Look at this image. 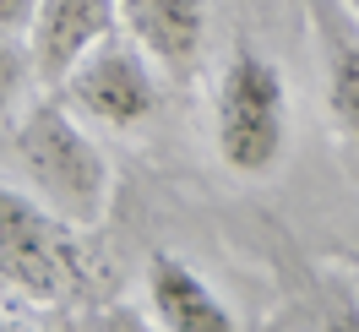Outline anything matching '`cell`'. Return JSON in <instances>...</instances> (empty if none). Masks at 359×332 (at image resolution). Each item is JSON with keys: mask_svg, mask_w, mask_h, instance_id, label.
Segmentation results:
<instances>
[{"mask_svg": "<svg viewBox=\"0 0 359 332\" xmlns=\"http://www.w3.org/2000/svg\"><path fill=\"white\" fill-rule=\"evenodd\" d=\"M11 169L44 207H55L60 218L82 223V229H93L109 213V158L93 142V126L66 98L60 104L44 98L11 126Z\"/></svg>", "mask_w": 359, "mask_h": 332, "instance_id": "6da1fadb", "label": "cell"}, {"mask_svg": "<svg viewBox=\"0 0 359 332\" xmlns=\"http://www.w3.org/2000/svg\"><path fill=\"white\" fill-rule=\"evenodd\" d=\"M294 104L283 66L240 44L212 88V153L234 180H272L289 158Z\"/></svg>", "mask_w": 359, "mask_h": 332, "instance_id": "7a4b0ae2", "label": "cell"}, {"mask_svg": "<svg viewBox=\"0 0 359 332\" xmlns=\"http://www.w3.org/2000/svg\"><path fill=\"white\" fill-rule=\"evenodd\" d=\"M82 223L60 218L27 185H0V288L22 305H71L93 288Z\"/></svg>", "mask_w": 359, "mask_h": 332, "instance_id": "3957f363", "label": "cell"}, {"mask_svg": "<svg viewBox=\"0 0 359 332\" xmlns=\"http://www.w3.org/2000/svg\"><path fill=\"white\" fill-rule=\"evenodd\" d=\"M158 71L163 66L120 27V33H104L60 77V98L98 131H142L163 104V77Z\"/></svg>", "mask_w": 359, "mask_h": 332, "instance_id": "277c9868", "label": "cell"}, {"mask_svg": "<svg viewBox=\"0 0 359 332\" xmlns=\"http://www.w3.org/2000/svg\"><path fill=\"white\" fill-rule=\"evenodd\" d=\"M311 39L321 49V104L337 131L359 142V11L354 0H305Z\"/></svg>", "mask_w": 359, "mask_h": 332, "instance_id": "5b68a950", "label": "cell"}, {"mask_svg": "<svg viewBox=\"0 0 359 332\" xmlns=\"http://www.w3.org/2000/svg\"><path fill=\"white\" fill-rule=\"evenodd\" d=\"M142 294H147V316L163 332H234L240 327L229 300L175 251H153L147 256Z\"/></svg>", "mask_w": 359, "mask_h": 332, "instance_id": "8992f818", "label": "cell"}, {"mask_svg": "<svg viewBox=\"0 0 359 332\" xmlns=\"http://www.w3.org/2000/svg\"><path fill=\"white\" fill-rule=\"evenodd\" d=\"M114 27H120V0H39V17L27 27L39 82L60 88V77Z\"/></svg>", "mask_w": 359, "mask_h": 332, "instance_id": "52a82bcc", "label": "cell"}, {"mask_svg": "<svg viewBox=\"0 0 359 332\" xmlns=\"http://www.w3.org/2000/svg\"><path fill=\"white\" fill-rule=\"evenodd\" d=\"M120 27L169 77H185L207 44V0H120Z\"/></svg>", "mask_w": 359, "mask_h": 332, "instance_id": "ba28073f", "label": "cell"}, {"mask_svg": "<svg viewBox=\"0 0 359 332\" xmlns=\"http://www.w3.org/2000/svg\"><path fill=\"white\" fill-rule=\"evenodd\" d=\"M27 77H39V71H33V49L17 44V33H0V120L17 109Z\"/></svg>", "mask_w": 359, "mask_h": 332, "instance_id": "9c48e42d", "label": "cell"}, {"mask_svg": "<svg viewBox=\"0 0 359 332\" xmlns=\"http://www.w3.org/2000/svg\"><path fill=\"white\" fill-rule=\"evenodd\" d=\"M33 17H39V0H0V33H17V39H27Z\"/></svg>", "mask_w": 359, "mask_h": 332, "instance_id": "30bf717a", "label": "cell"}, {"mask_svg": "<svg viewBox=\"0 0 359 332\" xmlns=\"http://www.w3.org/2000/svg\"><path fill=\"white\" fill-rule=\"evenodd\" d=\"M354 288H359V272H354Z\"/></svg>", "mask_w": 359, "mask_h": 332, "instance_id": "8fae6325", "label": "cell"}, {"mask_svg": "<svg viewBox=\"0 0 359 332\" xmlns=\"http://www.w3.org/2000/svg\"><path fill=\"white\" fill-rule=\"evenodd\" d=\"M354 11H359V0H354Z\"/></svg>", "mask_w": 359, "mask_h": 332, "instance_id": "7c38bea8", "label": "cell"}]
</instances>
